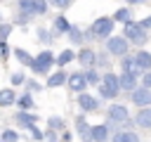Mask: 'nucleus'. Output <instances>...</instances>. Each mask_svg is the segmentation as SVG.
<instances>
[{"label": "nucleus", "instance_id": "nucleus-4", "mask_svg": "<svg viewBox=\"0 0 151 142\" xmlns=\"http://www.w3.org/2000/svg\"><path fill=\"white\" fill-rule=\"evenodd\" d=\"M106 52L113 54V57H125V54H127V40H125V36H123V38H120V36L106 38Z\"/></svg>", "mask_w": 151, "mask_h": 142}, {"label": "nucleus", "instance_id": "nucleus-26", "mask_svg": "<svg viewBox=\"0 0 151 142\" xmlns=\"http://www.w3.org/2000/svg\"><path fill=\"white\" fill-rule=\"evenodd\" d=\"M68 38H71L73 43H83V33H80V28H78V26H71V28H68Z\"/></svg>", "mask_w": 151, "mask_h": 142}, {"label": "nucleus", "instance_id": "nucleus-5", "mask_svg": "<svg viewBox=\"0 0 151 142\" xmlns=\"http://www.w3.org/2000/svg\"><path fill=\"white\" fill-rule=\"evenodd\" d=\"M109 121H111L113 125H123V123H127V121H130L127 106H123V104H111V106H109Z\"/></svg>", "mask_w": 151, "mask_h": 142}, {"label": "nucleus", "instance_id": "nucleus-38", "mask_svg": "<svg viewBox=\"0 0 151 142\" xmlns=\"http://www.w3.org/2000/svg\"><path fill=\"white\" fill-rule=\"evenodd\" d=\"M45 137H47V140H50V142H57V135H54V133H52V130H50V133H47V135H45Z\"/></svg>", "mask_w": 151, "mask_h": 142}, {"label": "nucleus", "instance_id": "nucleus-35", "mask_svg": "<svg viewBox=\"0 0 151 142\" xmlns=\"http://www.w3.org/2000/svg\"><path fill=\"white\" fill-rule=\"evenodd\" d=\"M139 26H142L144 31H146V28H151V14H149V17H144V19L139 21Z\"/></svg>", "mask_w": 151, "mask_h": 142}, {"label": "nucleus", "instance_id": "nucleus-36", "mask_svg": "<svg viewBox=\"0 0 151 142\" xmlns=\"http://www.w3.org/2000/svg\"><path fill=\"white\" fill-rule=\"evenodd\" d=\"M7 54H9V47H7V43H0V57L5 59Z\"/></svg>", "mask_w": 151, "mask_h": 142}, {"label": "nucleus", "instance_id": "nucleus-1", "mask_svg": "<svg viewBox=\"0 0 151 142\" xmlns=\"http://www.w3.org/2000/svg\"><path fill=\"white\" fill-rule=\"evenodd\" d=\"M57 62V57L52 54V52H40L38 57H33V62H31V69L35 71V73H47L50 69H52V64Z\"/></svg>", "mask_w": 151, "mask_h": 142}, {"label": "nucleus", "instance_id": "nucleus-24", "mask_svg": "<svg viewBox=\"0 0 151 142\" xmlns=\"http://www.w3.org/2000/svg\"><path fill=\"white\" fill-rule=\"evenodd\" d=\"M17 102H19V106L26 111V109L33 106V95H21V97H17Z\"/></svg>", "mask_w": 151, "mask_h": 142}, {"label": "nucleus", "instance_id": "nucleus-30", "mask_svg": "<svg viewBox=\"0 0 151 142\" xmlns=\"http://www.w3.org/2000/svg\"><path fill=\"white\" fill-rule=\"evenodd\" d=\"M9 80H12V85H21V83H26V76H24L21 71H17V73L9 76Z\"/></svg>", "mask_w": 151, "mask_h": 142}, {"label": "nucleus", "instance_id": "nucleus-21", "mask_svg": "<svg viewBox=\"0 0 151 142\" xmlns=\"http://www.w3.org/2000/svg\"><path fill=\"white\" fill-rule=\"evenodd\" d=\"M111 19H113V24H116V21H123V24H130V21H132V12H130L127 7H120V9H118V12H116V14L111 17Z\"/></svg>", "mask_w": 151, "mask_h": 142}, {"label": "nucleus", "instance_id": "nucleus-27", "mask_svg": "<svg viewBox=\"0 0 151 142\" xmlns=\"http://www.w3.org/2000/svg\"><path fill=\"white\" fill-rule=\"evenodd\" d=\"M0 140H2V142H17V140H19V133H17V130H5V133L0 135Z\"/></svg>", "mask_w": 151, "mask_h": 142}, {"label": "nucleus", "instance_id": "nucleus-20", "mask_svg": "<svg viewBox=\"0 0 151 142\" xmlns=\"http://www.w3.org/2000/svg\"><path fill=\"white\" fill-rule=\"evenodd\" d=\"M14 102H17V95H14V90H9V88L0 90V106H9V104H14Z\"/></svg>", "mask_w": 151, "mask_h": 142}, {"label": "nucleus", "instance_id": "nucleus-25", "mask_svg": "<svg viewBox=\"0 0 151 142\" xmlns=\"http://www.w3.org/2000/svg\"><path fill=\"white\" fill-rule=\"evenodd\" d=\"M31 2H33L35 14H45V12H47V5H50L47 0H31Z\"/></svg>", "mask_w": 151, "mask_h": 142}, {"label": "nucleus", "instance_id": "nucleus-34", "mask_svg": "<svg viewBox=\"0 0 151 142\" xmlns=\"http://www.w3.org/2000/svg\"><path fill=\"white\" fill-rule=\"evenodd\" d=\"M142 88H146V90H151V71H146V73L142 76Z\"/></svg>", "mask_w": 151, "mask_h": 142}, {"label": "nucleus", "instance_id": "nucleus-14", "mask_svg": "<svg viewBox=\"0 0 151 142\" xmlns=\"http://www.w3.org/2000/svg\"><path fill=\"white\" fill-rule=\"evenodd\" d=\"M134 123H137L139 128H151V106L139 109V114L134 116Z\"/></svg>", "mask_w": 151, "mask_h": 142}, {"label": "nucleus", "instance_id": "nucleus-11", "mask_svg": "<svg viewBox=\"0 0 151 142\" xmlns=\"http://www.w3.org/2000/svg\"><path fill=\"white\" fill-rule=\"evenodd\" d=\"M134 62H137V69L139 71H151V52H146V50H142V52H137L134 54Z\"/></svg>", "mask_w": 151, "mask_h": 142}, {"label": "nucleus", "instance_id": "nucleus-33", "mask_svg": "<svg viewBox=\"0 0 151 142\" xmlns=\"http://www.w3.org/2000/svg\"><path fill=\"white\" fill-rule=\"evenodd\" d=\"M47 2H50V5H54V7H59V9H66L73 0H47Z\"/></svg>", "mask_w": 151, "mask_h": 142}, {"label": "nucleus", "instance_id": "nucleus-32", "mask_svg": "<svg viewBox=\"0 0 151 142\" xmlns=\"http://www.w3.org/2000/svg\"><path fill=\"white\" fill-rule=\"evenodd\" d=\"M38 38H40L42 43H52V33L45 31V28H38Z\"/></svg>", "mask_w": 151, "mask_h": 142}, {"label": "nucleus", "instance_id": "nucleus-12", "mask_svg": "<svg viewBox=\"0 0 151 142\" xmlns=\"http://www.w3.org/2000/svg\"><path fill=\"white\" fill-rule=\"evenodd\" d=\"M83 66H92L94 64V59H97V54H94V50H90V47H83L80 52H78V57H76Z\"/></svg>", "mask_w": 151, "mask_h": 142}, {"label": "nucleus", "instance_id": "nucleus-9", "mask_svg": "<svg viewBox=\"0 0 151 142\" xmlns=\"http://www.w3.org/2000/svg\"><path fill=\"white\" fill-rule=\"evenodd\" d=\"M14 121H17V125L19 128H35V121H38V116H33L31 111H19L17 116H14Z\"/></svg>", "mask_w": 151, "mask_h": 142}, {"label": "nucleus", "instance_id": "nucleus-15", "mask_svg": "<svg viewBox=\"0 0 151 142\" xmlns=\"http://www.w3.org/2000/svg\"><path fill=\"white\" fill-rule=\"evenodd\" d=\"M120 64H123V73H127V76H134V78H137L139 69H137V62H134V57H125Z\"/></svg>", "mask_w": 151, "mask_h": 142}, {"label": "nucleus", "instance_id": "nucleus-2", "mask_svg": "<svg viewBox=\"0 0 151 142\" xmlns=\"http://www.w3.org/2000/svg\"><path fill=\"white\" fill-rule=\"evenodd\" d=\"M111 31H113V19H111V17H99V19L92 24V36H94V38L106 40V38H111Z\"/></svg>", "mask_w": 151, "mask_h": 142}, {"label": "nucleus", "instance_id": "nucleus-40", "mask_svg": "<svg viewBox=\"0 0 151 142\" xmlns=\"http://www.w3.org/2000/svg\"><path fill=\"white\" fill-rule=\"evenodd\" d=\"M0 21H2V14H0Z\"/></svg>", "mask_w": 151, "mask_h": 142}, {"label": "nucleus", "instance_id": "nucleus-23", "mask_svg": "<svg viewBox=\"0 0 151 142\" xmlns=\"http://www.w3.org/2000/svg\"><path fill=\"white\" fill-rule=\"evenodd\" d=\"M73 59H76V52H73V50H64V52L57 57V66H66V64L73 62Z\"/></svg>", "mask_w": 151, "mask_h": 142}, {"label": "nucleus", "instance_id": "nucleus-39", "mask_svg": "<svg viewBox=\"0 0 151 142\" xmlns=\"http://www.w3.org/2000/svg\"><path fill=\"white\" fill-rule=\"evenodd\" d=\"M127 2H134V5H144L146 0H127Z\"/></svg>", "mask_w": 151, "mask_h": 142}, {"label": "nucleus", "instance_id": "nucleus-41", "mask_svg": "<svg viewBox=\"0 0 151 142\" xmlns=\"http://www.w3.org/2000/svg\"><path fill=\"white\" fill-rule=\"evenodd\" d=\"M0 142H2V140H0Z\"/></svg>", "mask_w": 151, "mask_h": 142}, {"label": "nucleus", "instance_id": "nucleus-6", "mask_svg": "<svg viewBox=\"0 0 151 142\" xmlns=\"http://www.w3.org/2000/svg\"><path fill=\"white\" fill-rule=\"evenodd\" d=\"M130 99H132V104L146 109V106H151V90H146V88H137V90L130 92Z\"/></svg>", "mask_w": 151, "mask_h": 142}, {"label": "nucleus", "instance_id": "nucleus-8", "mask_svg": "<svg viewBox=\"0 0 151 142\" xmlns=\"http://www.w3.org/2000/svg\"><path fill=\"white\" fill-rule=\"evenodd\" d=\"M101 88L104 90H109L113 97L118 95V90H120V80H118V76L116 73H106L104 78H101Z\"/></svg>", "mask_w": 151, "mask_h": 142}, {"label": "nucleus", "instance_id": "nucleus-3", "mask_svg": "<svg viewBox=\"0 0 151 142\" xmlns=\"http://www.w3.org/2000/svg\"><path fill=\"white\" fill-rule=\"evenodd\" d=\"M125 40L130 43H134V45H144L146 40H149V36H146V31L139 26V24H134V21H130V24H125Z\"/></svg>", "mask_w": 151, "mask_h": 142}, {"label": "nucleus", "instance_id": "nucleus-17", "mask_svg": "<svg viewBox=\"0 0 151 142\" xmlns=\"http://www.w3.org/2000/svg\"><path fill=\"white\" fill-rule=\"evenodd\" d=\"M111 142H139L137 133H130V130H123V133H113Z\"/></svg>", "mask_w": 151, "mask_h": 142}, {"label": "nucleus", "instance_id": "nucleus-7", "mask_svg": "<svg viewBox=\"0 0 151 142\" xmlns=\"http://www.w3.org/2000/svg\"><path fill=\"white\" fill-rule=\"evenodd\" d=\"M78 104H80L83 111H97V109H99V99H97L94 95H90V92H80Z\"/></svg>", "mask_w": 151, "mask_h": 142}, {"label": "nucleus", "instance_id": "nucleus-13", "mask_svg": "<svg viewBox=\"0 0 151 142\" xmlns=\"http://www.w3.org/2000/svg\"><path fill=\"white\" fill-rule=\"evenodd\" d=\"M90 137H92L94 142H106V140H109V125H92Z\"/></svg>", "mask_w": 151, "mask_h": 142}, {"label": "nucleus", "instance_id": "nucleus-29", "mask_svg": "<svg viewBox=\"0 0 151 142\" xmlns=\"http://www.w3.org/2000/svg\"><path fill=\"white\" fill-rule=\"evenodd\" d=\"M47 123H50V130H52V133H54V130H61V128H64V121H61V118H57V116H52V118H50Z\"/></svg>", "mask_w": 151, "mask_h": 142}, {"label": "nucleus", "instance_id": "nucleus-37", "mask_svg": "<svg viewBox=\"0 0 151 142\" xmlns=\"http://www.w3.org/2000/svg\"><path fill=\"white\" fill-rule=\"evenodd\" d=\"M31 133H33V140H42V137H45V135H42L38 128H31Z\"/></svg>", "mask_w": 151, "mask_h": 142}, {"label": "nucleus", "instance_id": "nucleus-10", "mask_svg": "<svg viewBox=\"0 0 151 142\" xmlns=\"http://www.w3.org/2000/svg\"><path fill=\"white\" fill-rule=\"evenodd\" d=\"M66 83H68V88H71L73 92H83V90H85V85H87V80H85V73H71Z\"/></svg>", "mask_w": 151, "mask_h": 142}, {"label": "nucleus", "instance_id": "nucleus-28", "mask_svg": "<svg viewBox=\"0 0 151 142\" xmlns=\"http://www.w3.org/2000/svg\"><path fill=\"white\" fill-rule=\"evenodd\" d=\"M9 33H12V24H0V43H7Z\"/></svg>", "mask_w": 151, "mask_h": 142}, {"label": "nucleus", "instance_id": "nucleus-18", "mask_svg": "<svg viewBox=\"0 0 151 142\" xmlns=\"http://www.w3.org/2000/svg\"><path fill=\"white\" fill-rule=\"evenodd\" d=\"M68 28H71V24L66 21V17H57L54 19V24H52V33H68Z\"/></svg>", "mask_w": 151, "mask_h": 142}, {"label": "nucleus", "instance_id": "nucleus-16", "mask_svg": "<svg viewBox=\"0 0 151 142\" xmlns=\"http://www.w3.org/2000/svg\"><path fill=\"white\" fill-rule=\"evenodd\" d=\"M118 80H120V90H127V92L137 90V78H134V76L123 73V76H118Z\"/></svg>", "mask_w": 151, "mask_h": 142}, {"label": "nucleus", "instance_id": "nucleus-31", "mask_svg": "<svg viewBox=\"0 0 151 142\" xmlns=\"http://www.w3.org/2000/svg\"><path fill=\"white\" fill-rule=\"evenodd\" d=\"M85 80H87V83H99L101 78H99V73H97L94 69H90V71L85 73Z\"/></svg>", "mask_w": 151, "mask_h": 142}, {"label": "nucleus", "instance_id": "nucleus-22", "mask_svg": "<svg viewBox=\"0 0 151 142\" xmlns=\"http://www.w3.org/2000/svg\"><path fill=\"white\" fill-rule=\"evenodd\" d=\"M14 57L19 59V64H24V66H31V62H33V57L26 52V50H21V47H17L14 50Z\"/></svg>", "mask_w": 151, "mask_h": 142}, {"label": "nucleus", "instance_id": "nucleus-19", "mask_svg": "<svg viewBox=\"0 0 151 142\" xmlns=\"http://www.w3.org/2000/svg\"><path fill=\"white\" fill-rule=\"evenodd\" d=\"M68 80V76L64 73V71H57V73H52L50 78H47V88H59V85H64Z\"/></svg>", "mask_w": 151, "mask_h": 142}]
</instances>
